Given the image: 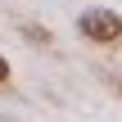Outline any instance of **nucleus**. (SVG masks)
Masks as SVG:
<instances>
[{
  "instance_id": "obj_1",
  "label": "nucleus",
  "mask_w": 122,
  "mask_h": 122,
  "mask_svg": "<svg viewBox=\"0 0 122 122\" xmlns=\"http://www.w3.org/2000/svg\"><path fill=\"white\" fill-rule=\"evenodd\" d=\"M77 32H81L86 41H95V45H113V41H122V14L95 5V9H86V14L77 18Z\"/></svg>"
},
{
  "instance_id": "obj_2",
  "label": "nucleus",
  "mask_w": 122,
  "mask_h": 122,
  "mask_svg": "<svg viewBox=\"0 0 122 122\" xmlns=\"http://www.w3.org/2000/svg\"><path fill=\"white\" fill-rule=\"evenodd\" d=\"M0 81H9V63H5V54H0Z\"/></svg>"
}]
</instances>
